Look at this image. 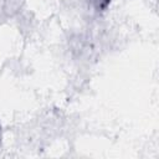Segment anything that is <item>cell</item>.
Instances as JSON below:
<instances>
[{
	"instance_id": "2",
	"label": "cell",
	"mask_w": 159,
	"mask_h": 159,
	"mask_svg": "<svg viewBox=\"0 0 159 159\" xmlns=\"http://www.w3.org/2000/svg\"><path fill=\"white\" fill-rule=\"evenodd\" d=\"M96 11H103L111 4V0H88Z\"/></svg>"
},
{
	"instance_id": "1",
	"label": "cell",
	"mask_w": 159,
	"mask_h": 159,
	"mask_svg": "<svg viewBox=\"0 0 159 159\" xmlns=\"http://www.w3.org/2000/svg\"><path fill=\"white\" fill-rule=\"evenodd\" d=\"M24 4L25 0H5L2 10L7 16H14L22 9Z\"/></svg>"
}]
</instances>
